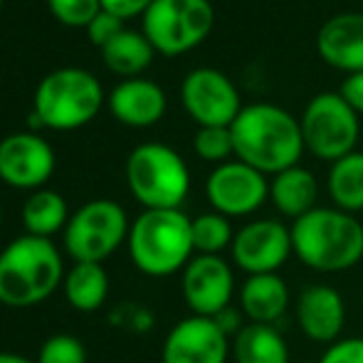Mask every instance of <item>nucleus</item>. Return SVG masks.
<instances>
[{
    "instance_id": "34",
    "label": "nucleus",
    "mask_w": 363,
    "mask_h": 363,
    "mask_svg": "<svg viewBox=\"0 0 363 363\" xmlns=\"http://www.w3.org/2000/svg\"><path fill=\"white\" fill-rule=\"evenodd\" d=\"M339 94L344 96V101L356 111V114H363V72L349 74L344 82H341Z\"/></svg>"
},
{
    "instance_id": "6",
    "label": "nucleus",
    "mask_w": 363,
    "mask_h": 363,
    "mask_svg": "<svg viewBox=\"0 0 363 363\" xmlns=\"http://www.w3.org/2000/svg\"><path fill=\"white\" fill-rule=\"evenodd\" d=\"M104 104L99 79L82 67H60L43 77L35 89L33 111L45 129L72 131L89 124Z\"/></svg>"
},
{
    "instance_id": "35",
    "label": "nucleus",
    "mask_w": 363,
    "mask_h": 363,
    "mask_svg": "<svg viewBox=\"0 0 363 363\" xmlns=\"http://www.w3.org/2000/svg\"><path fill=\"white\" fill-rule=\"evenodd\" d=\"M216 319V324L223 329V334L228 336L230 341H233V336L238 334L240 329H242L247 321H242L245 319V314L240 309H235V306H228V309H223L218 316H213Z\"/></svg>"
},
{
    "instance_id": "7",
    "label": "nucleus",
    "mask_w": 363,
    "mask_h": 363,
    "mask_svg": "<svg viewBox=\"0 0 363 363\" xmlns=\"http://www.w3.org/2000/svg\"><path fill=\"white\" fill-rule=\"evenodd\" d=\"M129 216L119 203L96 198L77 208L65 228V250L74 262H96L116 252L129 240Z\"/></svg>"
},
{
    "instance_id": "11",
    "label": "nucleus",
    "mask_w": 363,
    "mask_h": 363,
    "mask_svg": "<svg viewBox=\"0 0 363 363\" xmlns=\"http://www.w3.org/2000/svg\"><path fill=\"white\" fill-rule=\"evenodd\" d=\"M206 196L213 211L225 218H247L269 198V181L242 161H228L213 168L206 181Z\"/></svg>"
},
{
    "instance_id": "31",
    "label": "nucleus",
    "mask_w": 363,
    "mask_h": 363,
    "mask_svg": "<svg viewBox=\"0 0 363 363\" xmlns=\"http://www.w3.org/2000/svg\"><path fill=\"white\" fill-rule=\"evenodd\" d=\"M316 363H363V339L351 336V339L334 341L326 346V351Z\"/></svg>"
},
{
    "instance_id": "24",
    "label": "nucleus",
    "mask_w": 363,
    "mask_h": 363,
    "mask_svg": "<svg viewBox=\"0 0 363 363\" xmlns=\"http://www.w3.org/2000/svg\"><path fill=\"white\" fill-rule=\"evenodd\" d=\"M153 45L148 43V38L139 30L124 28L114 40L101 48V60L114 74H121L124 79L139 77L148 65L153 62Z\"/></svg>"
},
{
    "instance_id": "26",
    "label": "nucleus",
    "mask_w": 363,
    "mask_h": 363,
    "mask_svg": "<svg viewBox=\"0 0 363 363\" xmlns=\"http://www.w3.org/2000/svg\"><path fill=\"white\" fill-rule=\"evenodd\" d=\"M193 230V247L196 255H223L225 250L233 247L235 230L230 218L211 211L191 220Z\"/></svg>"
},
{
    "instance_id": "21",
    "label": "nucleus",
    "mask_w": 363,
    "mask_h": 363,
    "mask_svg": "<svg viewBox=\"0 0 363 363\" xmlns=\"http://www.w3.org/2000/svg\"><path fill=\"white\" fill-rule=\"evenodd\" d=\"M230 359L235 363H289V346L277 326L247 321L230 341Z\"/></svg>"
},
{
    "instance_id": "25",
    "label": "nucleus",
    "mask_w": 363,
    "mask_h": 363,
    "mask_svg": "<svg viewBox=\"0 0 363 363\" xmlns=\"http://www.w3.org/2000/svg\"><path fill=\"white\" fill-rule=\"evenodd\" d=\"M326 188H329V198L334 208L344 213L363 211V151H354L349 156L339 158L331 163L329 178H326Z\"/></svg>"
},
{
    "instance_id": "28",
    "label": "nucleus",
    "mask_w": 363,
    "mask_h": 363,
    "mask_svg": "<svg viewBox=\"0 0 363 363\" xmlns=\"http://www.w3.org/2000/svg\"><path fill=\"white\" fill-rule=\"evenodd\" d=\"M35 363H86V349L72 334H55L40 346Z\"/></svg>"
},
{
    "instance_id": "8",
    "label": "nucleus",
    "mask_w": 363,
    "mask_h": 363,
    "mask_svg": "<svg viewBox=\"0 0 363 363\" xmlns=\"http://www.w3.org/2000/svg\"><path fill=\"white\" fill-rule=\"evenodd\" d=\"M216 25L211 0H153L144 13L141 33L153 50L166 57H178L198 48Z\"/></svg>"
},
{
    "instance_id": "10",
    "label": "nucleus",
    "mask_w": 363,
    "mask_h": 363,
    "mask_svg": "<svg viewBox=\"0 0 363 363\" xmlns=\"http://www.w3.org/2000/svg\"><path fill=\"white\" fill-rule=\"evenodd\" d=\"M294 255L291 247V228L272 218L252 220L235 230L233 257L235 267L242 269L247 277L252 274H279V269L287 264V259Z\"/></svg>"
},
{
    "instance_id": "18",
    "label": "nucleus",
    "mask_w": 363,
    "mask_h": 363,
    "mask_svg": "<svg viewBox=\"0 0 363 363\" xmlns=\"http://www.w3.org/2000/svg\"><path fill=\"white\" fill-rule=\"evenodd\" d=\"M109 111L121 124L146 129L161 121L166 114V91L144 77L121 79L109 91Z\"/></svg>"
},
{
    "instance_id": "3",
    "label": "nucleus",
    "mask_w": 363,
    "mask_h": 363,
    "mask_svg": "<svg viewBox=\"0 0 363 363\" xmlns=\"http://www.w3.org/2000/svg\"><path fill=\"white\" fill-rule=\"evenodd\" d=\"M291 247L314 272H346L363 259V225L339 208H314L291 223Z\"/></svg>"
},
{
    "instance_id": "2",
    "label": "nucleus",
    "mask_w": 363,
    "mask_h": 363,
    "mask_svg": "<svg viewBox=\"0 0 363 363\" xmlns=\"http://www.w3.org/2000/svg\"><path fill=\"white\" fill-rule=\"evenodd\" d=\"M65 279L62 252L52 240L20 235L0 250V304L30 309L48 301Z\"/></svg>"
},
{
    "instance_id": "14",
    "label": "nucleus",
    "mask_w": 363,
    "mask_h": 363,
    "mask_svg": "<svg viewBox=\"0 0 363 363\" xmlns=\"http://www.w3.org/2000/svg\"><path fill=\"white\" fill-rule=\"evenodd\" d=\"M57 158L35 131L10 134L0 141V181L18 191H40L55 173Z\"/></svg>"
},
{
    "instance_id": "19",
    "label": "nucleus",
    "mask_w": 363,
    "mask_h": 363,
    "mask_svg": "<svg viewBox=\"0 0 363 363\" xmlns=\"http://www.w3.org/2000/svg\"><path fill=\"white\" fill-rule=\"evenodd\" d=\"M289 287L279 274H252L240 289V311L250 324L274 326L289 309Z\"/></svg>"
},
{
    "instance_id": "22",
    "label": "nucleus",
    "mask_w": 363,
    "mask_h": 363,
    "mask_svg": "<svg viewBox=\"0 0 363 363\" xmlns=\"http://www.w3.org/2000/svg\"><path fill=\"white\" fill-rule=\"evenodd\" d=\"M62 294L72 309L89 314L104 306L109 296V274L104 264L96 262H74L65 272L62 279Z\"/></svg>"
},
{
    "instance_id": "37",
    "label": "nucleus",
    "mask_w": 363,
    "mask_h": 363,
    "mask_svg": "<svg viewBox=\"0 0 363 363\" xmlns=\"http://www.w3.org/2000/svg\"><path fill=\"white\" fill-rule=\"evenodd\" d=\"M0 225H3V208H0Z\"/></svg>"
},
{
    "instance_id": "32",
    "label": "nucleus",
    "mask_w": 363,
    "mask_h": 363,
    "mask_svg": "<svg viewBox=\"0 0 363 363\" xmlns=\"http://www.w3.org/2000/svg\"><path fill=\"white\" fill-rule=\"evenodd\" d=\"M119 324V326H126V329L136 331V334H144L153 326V314L146 309V306H139V304H124L119 306L116 314H111V324Z\"/></svg>"
},
{
    "instance_id": "20",
    "label": "nucleus",
    "mask_w": 363,
    "mask_h": 363,
    "mask_svg": "<svg viewBox=\"0 0 363 363\" xmlns=\"http://www.w3.org/2000/svg\"><path fill=\"white\" fill-rule=\"evenodd\" d=\"M269 201L291 223L311 213L319 201V181L309 168L291 166L269 181Z\"/></svg>"
},
{
    "instance_id": "13",
    "label": "nucleus",
    "mask_w": 363,
    "mask_h": 363,
    "mask_svg": "<svg viewBox=\"0 0 363 363\" xmlns=\"http://www.w3.org/2000/svg\"><path fill=\"white\" fill-rule=\"evenodd\" d=\"M181 294L193 316H218L233 306L235 274L223 255H193L181 272Z\"/></svg>"
},
{
    "instance_id": "9",
    "label": "nucleus",
    "mask_w": 363,
    "mask_h": 363,
    "mask_svg": "<svg viewBox=\"0 0 363 363\" xmlns=\"http://www.w3.org/2000/svg\"><path fill=\"white\" fill-rule=\"evenodd\" d=\"M304 148L321 161L336 163L356 151L361 134L359 114L339 91H321L306 104L299 119Z\"/></svg>"
},
{
    "instance_id": "5",
    "label": "nucleus",
    "mask_w": 363,
    "mask_h": 363,
    "mask_svg": "<svg viewBox=\"0 0 363 363\" xmlns=\"http://www.w3.org/2000/svg\"><path fill=\"white\" fill-rule=\"evenodd\" d=\"M126 186L144 211H176L191 191V171L176 148L148 141L126 158Z\"/></svg>"
},
{
    "instance_id": "1",
    "label": "nucleus",
    "mask_w": 363,
    "mask_h": 363,
    "mask_svg": "<svg viewBox=\"0 0 363 363\" xmlns=\"http://www.w3.org/2000/svg\"><path fill=\"white\" fill-rule=\"evenodd\" d=\"M235 158L257 168L264 176H277L299 166L304 148L299 119L277 104H247L230 126Z\"/></svg>"
},
{
    "instance_id": "27",
    "label": "nucleus",
    "mask_w": 363,
    "mask_h": 363,
    "mask_svg": "<svg viewBox=\"0 0 363 363\" xmlns=\"http://www.w3.org/2000/svg\"><path fill=\"white\" fill-rule=\"evenodd\" d=\"M193 148L203 161L218 163V166L228 163L230 156H235L233 131L230 126H198L193 136Z\"/></svg>"
},
{
    "instance_id": "16",
    "label": "nucleus",
    "mask_w": 363,
    "mask_h": 363,
    "mask_svg": "<svg viewBox=\"0 0 363 363\" xmlns=\"http://www.w3.org/2000/svg\"><path fill=\"white\" fill-rule=\"evenodd\" d=\"M296 324L301 334L316 344L339 341L346 324L344 296L329 284H311L296 296Z\"/></svg>"
},
{
    "instance_id": "38",
    "label": "nucleus",
    "mask_w": 363,
    "mask_h": 363,
    "mask_svg": "<svg viewBox=\"0 0 363 363\" xmlns=\"http://www.w3.org/2000/svg\"><path fill=\"white\" fill-rule=\"evenodd\" d=\"M0 8H3V0H0Z\"/></svg>"
},
{
    "instance_id": "29",
    "label": "nucleus",
    "mask_w": 363,
    "mask_h": 363,
    "mask_svg": "<svg viewBox=\"0 0 363 363\" xmlns=\"http://www.w3.org/2000/svg\"><path fill=\"white\" fill-rule=\"evenodd\" d=\"M55 20L69 28H86L101 13V0H48Z\"/></svg>"
},
{
    "instance_id": "33",
    "label": "nucleus",
    "mask_w": 363,
    "mask_h": 363,
    "mask_svg": "<svg viewBox=\"0 0 363 363\" xmlns=\"http://www.w3.org/2000/svg\"><path fill=\"white\" fill-rule=\"evenodd\" d=\"M151 5L153 0H101V10H106V13L116 15L121 20L136 18V15L144 18V13Z\"/></svg>"
},
{
    "instance_id": "30",
    "label": "nucleus",
    "mask_w": 363,
    "mask_h": 363,
    "mask_svg": "<svg viewBox=\"0 0 363 363\" xmlns=\"http://www.w3.org/2000/svg\"><path fill=\"white\" fill-rule=\"evenodd\" d=\"M86 38H89L91 45H96V48H104L109 40H114L116 35L124 30V20L116 18V15L106 13V10H101L99 15H96L94 20H91L89 25H86Z\"/></svg>"
},
{
    "instance_id": "12",
    "label": "nucleus",
    "mask_w": 363,
    "mask_h": 363,
    "mask_svg": "<svg viewBox=\"0 0 363 363\" xmlns=\"http://www.w3.org/2000/svg\"><path fill=\"white\" fill-rule=\"evenodd\" d=\"M181 101L198 126H233L242 111L238 86L216 67H198L181 84Z\"/></svg>"
},
{
    "instance_id": "15",
    "label": "nucleus",
    "mask_w": 363,
    "mask_h": 363,
    "mask_svg": "<svg viewBox=\"0 0 363 363\" xmlns=\"http://www.w3.org/2000/svg\"><path fill=\"white\" fill-rule=\"evenodd\" d=\"M230 339L208 316L181 319L161 346V363H228Z\"/></svg>"
},
{
    "instance_id": "17",
    "label": "nucleus",
    "mask_w": 363,
    "mask_h": 363,
    "mask_svg": "<svg viewBox=\"0 0 363 363\" xmlns=\"http://www.w3.org/2000/svg\"><path fill=\"white\" fill-rule=\"evenodd\" d=\"M316 52L334 69L363 72V13H341L326 20L316 33Z\"/></svg>"
},
{
    "instance_id": "4",
    "label": "nucleus",
    "mask_w": 363,
    "mask_h": 363,
    "mask_svg": "<svg viewBox=\"0 0 363 363\" xmlns=\"http://www.w3.org/2000/svg\"><path fill=\"white\" fill-rule=\"evenodd\" d=\"M191 220L181 208L141 213L131 223L126 240L136 269L148 277H171L183 272L196 255Z\"/></svg>"
},
{
    "instance_id": "23",
    "label": "nucleus",
    "mask_w": 363,
    "mask_h": 363,
    "mask_svg": "<svg viewBox=\"0 0 363 363\" xmlns=\"http://www.w3.org/2000/svg\"><path fill=\"white\" fill-rule=\"evenodd\" d=\"M69 218L72 216H69L67 201L57 191H50V188L33 191L28 196V201L23 203L25 233L35 235V238L52 240V235L65 233Z\"/></svg>"
},
{
    "instance_id": "39",
    "label": "nucleus",
    "mask_w": 363,
    "mask_h": 363,
    "mask_svg": "<svg viewBox=\"0 0 363 363\" xmlns=\"http://www.w3.org/2000/svg\"><path fill=\"white\" fill-rule=\"evenodd\" d=\"M314 363H316V361H314Z\"/></svg>"
},
{
    "instance_id": "36",
    "label": "nucleus",
    "mask_w": 363,
    "mask_h": 363,
    "mask_svg": "<svg viewBox=\"0 0 363 363\" xmlns=\"http://www.w3.org/2000/svg\"><path fill=\"white\" fill-rule=\"evenodd\" d=\"M0 363H35V361L28 359V356L13 354V351H0Z\"/></svg>"
}]
</instances>
